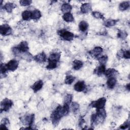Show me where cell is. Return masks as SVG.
Listing matches in <instances>:
<instances>
[{
	"instance_id": "cell-1",
	"label": "cell",
	"mask_w": 130,
	"mask_h": 130,
	"mask_svg": "<svg viewBox=\"0 0 130 130\" xmlns=\"http://www.w3.org/2000/svg\"><path fill=\"white\" fill-rule=\"evenodd\" d=\"M64 116L65 115L63 110L62 107L60 105L57 106L55 109L53 111L51 115V119L52 124L54 126L58 125L61 118Z\"/></svg>"
},
{
	"instance_id": "cell-2",
	"label": "cell",
	"mask_w": 130,
	"mask_h": 130,
	"mask_svg": "<svg viewBox=\"0 0 130 130\" xmlns=\"http://www.w3.org/2000/svg\"><path fill=\"white\" fill-rule=\"evenodd\" d=\"M58 35L64 40L67 41H72L74 37V35L71 31L65 29H61L57 31Z\"/></svg>"
},
{
	"instance_id": "cell-3",
	"label": "cell",
	"mask_w": 130,
	"mask_h": 130,
	"mask_svg": "<svg viewBox=\"0 0 130 130\" xmlns=\"http://www.w3.org/2000/svg\"><path fill=\"white\" fill-rule=\"evenodd\" d=\"M13 105V102L8 98L4 99L1 103V112H8Z\"/></svg>"
},
{
	"instance_id": "cell-4",
	"label": "cell",
	"mask_w": 130,
	"mask_h": 130,
	"mask_svg": "<svg viewBox=\"0 0 130 130\" xmlns=\"http://www.w3.org/2000/svg\"><path fill=\"white\" fill-rule=\"evenodd\" d=\"M106 103V99L104 97H102L96 101H92L90 103V106L92 108H96V109H102V108H105Z\"/></svg>"
},
{
	"instance_id": "cell-5",
	"label": "cell",
	"mask_w": 130,
	"mask_h": 130,
	"mask_svg": "<svg viewBox=\"0 0 130 130\" xmlns=\"http://www.w3.org/2000/svg\"><path fill=\"white\" fill-rule=\"evenodd\" d=\"M35 120V115L34 114H28L24 117V118H22L21 119V121L23 123V124L25 125L26 126L30 127L32 129L34 128L32 127L33 123Z\"/></svg>"
},
{
	"instance_id": "cell-6",
	"label": "cell",
	"mask_w": 130,
	"mask_h": 130,
	"mask_svg": "<svg viewBox=\"0 0 130 130\" xmlns=\"http://www.w3.org/2000/svg\"><path fill=\"white\" fill-rule=\"evenodd\" d=\"M16 47L19 52V54L22 53H26L28 52V51L29 50L28 43L26 41H22L19 44V45L17 46Z\"/></svg>"
},
{
	"instance_id": "cell-7",
	"label": "cell",
	"mask_w": 130,
	"mask_h": 130,
	"mask_svg": "<svg viewBox=\"0 0 130 130\" xmlns=\"http://www.w3.org/2000/svg\"><path fill=\"white\" fill-rule=\"evenodd\" d=\"M0 33L3 36L10 35L12 33V28L8 24H4L0 26Z\"/></svg>"
},
{
	"instance_id": "cell-8",
	"label": "cell",
	"mask_w": 130,
	"mask_h": 130,
	"mask_svg": "<svg viewBox=\"0 0 130 130\" xmlns=\"http://www.w3.org/2000/svg\"><path fill=\"white\" fill-rule=\"evenodd\" d=\"M6 65L8 71L14 72L18 68L19 62L16 59H11Z\"/></svg>"
},
{
	"instance_id": "cell-9",
	"label": "cell",
	"mask_w": 130,
	"mask_h": 130,
	"mask_svg": "<svg viewBox=\"0 0 130 130\" xmlns=\"http://www.w3.org/2000/svg\"><path fill=\"white\" fill-rule=\"evenodd\" d=\"M102 122V120L96 113L92 114L90 118V125L91 127H93V126L97 125L100 122Z\"/></svg>"
},
{
	"instance_id": "cell-10",
	"label": "cell",
	"mask_w": 130,
	"mask_h": 130,
	"mask_svg": "<svg viewBox=\"0 0 130 130\" xmlns=\"http://www.w3.org/2000/svg\"><path fill=\"white\" fill-rule=\"evenodd\" d=\"M74 88L75 90L77 92H82L85 90L86 84L84 81H78L74 86Z\"/></svg>"
},
{
	"instance_id": "cell-11",
	"label": "cell",
	"mask_w": 130,
	"mask_h": 130,
	"mask_svg": "<svg viewBox=\"0 0 130 130\" xmlns=\"http://www.w3.org/2000/svg\"><path fill=\"white\" fill-rule=\"evenodd\" d=\"M103 49L101 47H95L92 50L89 52V54L94 57L98 58L100 56V54L103 52Z\"/></svg>"
},
{
	"instance_id": "cell-12",
	"label": "cell",
	"mask_w": 130,
	"mask_h": 130,
	"mask_svg": "<svg viewBox=\"0 0 130 130\" xmlns=\"http://www.w3.org/2000/svg\"><path fill=\"white\" fill-rule=\"evenodd\" d=\"M43 86V82L41 80H39L35 82L31 86V88L34 91V92H37L40 90H41Z\"/></svg>"
},
{
	"instance_id": "cell-13",
	"label": "cell",
	"mask_w": 130,
	"mask_h": 130,
	"mask_svg": "<svg viewBox=\"0 0 130 130\" xmlns=\"http://www.w3.org/2000/svg\"><path fill=\"white\" fill-rule=\"evenodd\" d=\"M34 59L35 61L38 63H43L46 60V55L44 52L40 53L34 57Z\"/></svg>"
},
{
	"instance_id": "cell-14",
	"label": "cell",
	"mask_w": 130,
	"mask_h": 130,
	"mask_svg": "<svg viewBox=\"0 0 130 130\" xmlns=\"http://www.w3.org/2000/svg\"><path fill=\"white\" fill-rule=\"evenodd\" d=\"M92 11L91 5L89 3H84L80 7V11L83 14H87Z\"/></svg>"
},
{
	"instance_id": "cell-15",
	"label": "cell",
	"mask_w": 130,
	"mask_h": 130,
	"mask_svg": "<svg viewBox=\"0 0 130 130\" xmlns=\"http://www.w3.org/2000/svg\"><path fill=\"white\" fill-rule=\"evenodd\" d=\"M118 72L115 69L109 68L107 70H106L104 75L108 78L111 77H115V76L118 74Z\"/></svg>"
},
{
	"instance_id": "cell-16",
	"label": "cell",
	"mask_w": 130,
	"mask_h": 130,
	"mask_svg": "<svg viewBox=\"0 0 130 130\" xmlns=\"http://www.w3.org/2000/svg\"><path fill=\"white\" fill-rule=\"evenodd\" d=\"M60 56L61 54L60 52H58L57 51L53 52L50 54L48 58V60H53L58 62L60 58Z\"/></svg>"
},
{
	"instance_id": "cell-17",
	"label": "cell",
	"mask_w": 130,
	"mask_h": 130,
	"mask_svg": "<svg viewBox=\"0 0 130 130\" xmlns=\"http://www.w3.org/2000/svg\"><path fill=\"white\" fill-rule=\"evenodd\" d=\"M117 83V80L115 77H111L109 78L107 81V86L109 89H113Z\"/></svg>"
},
{
	"instance_id": "cell-18",
	"label": "cell",
	"mask_w": 130,
	"mask_h": 130,
	"mask_svg": "<svg viewBox=\"0 0 130 130\" xmlns=\"http://www.w3.org/2000/svg\"><path fill=\"white\" fill-rule=\"evenodd\" d=\"M106 70V69L105 65L101 64L94 69L93 73L94 74H95L98 76H101L103 74H104Z\"/></svg>"
},
{
	"instance_id": "cell-19",
	"label": "cell",
	"mask_w": 130,
	"mask_h": 130,
	"mask_svg": "<svg viewBox=\"0 0 130 130\" xmlns=\"http://www.w3.org/2000/svg\"><path fill=\"white\" fill-rule=\"evenodd\" d=\"M97 115L99 116V117L101 118L102 121H104V120L106 119L107 114H106V111L105 110V108H102V109H96V112Z\"/></svg>"
},
{
	"instance_id": "cell-20",
	"label": "cell",
	"mask_w": 130,
	"mask_h": 130,
	"mask_svg": "<svg viewBox=\"0 0 130 130\" xmlns=\"http://www.w3.org/2000/svg\"><path fill=\"white\" fill-rule=\"evenodd\" d=\"M83 63L82 61L78 59H75L73 62V68L75 70H79L82 68Z\"/></svg>"
},
{
	"instance_id": "cell-21",
	"label": "cell",
	"mask_w": 130,
	"mask_h": 130,
	"mask_svg": "<svg viewBox=\"0 0 130 130\" xmlns=\"http://www.w3.org/2000/svg\"><path fill=\"white\" fill-rule=\"evenodd\" d=\"M16 7V6L12 3H7L4 6V9L8 13H11L13 10Z\"/></svg>"
},
{
	"instance_id": "cell-22",
	"label": "cell",
	"mask_w": 130,
	"mask_h": 130,
	"mask_svg": "<svg viewBox=\"0 0 130 130\" xmlns=\"http://www.w3.org/2000/svg\"><path fill=\"white\" fill-rule=\"evenodd\" d=\"M72 7L70 4L68 3H64L61 6V11L64 14L67 13H70L72 10Z\"/></svg>"
},
{
	"instance_id": "cell-23",
	"label": "cell",
	"mask_w": 130,
	"mask_h": 130,
	"mask_svg": "<svg viewBox=\"0 0 130 130\" xmlns=\"http://www.w3.org/2000/svg\"><path fill=\"white\" fill-rule=\"evenodd\" d=\"M21 16L23 20L28 21L31 19V12L28 10H25L22 12Z\"/></svg>"
},
{
	"instance_id": "cell-24",
	"label": "cell",
	"mask_w": 130,
	"mask_h": 130,
	"mask_svg": "<svg viewBox=\"0 0 130 130\" xmlns=\"http://www.w3.org/2000/svg\"><path fill=\"white\" fill-rule=\"evenodd\" d=\"M88 28V23L84 20H82L79 23V29L80 31L82 32H84L87 30Z\"/></svg>"
},
{
	"instance_id": "cell-25",
	"label": "cell",
	"mask_w": 130,
	"mask_h": 130,
	"mask_svg": "<svg viewBox=\"0 0 130 130\" xmlns=\"http://www.w3.org/2000/svg\"><path fill=\"white\" fill-rule=\"evenodd\" d=\"M41 12L37 10H34L31 12V19L34 20H38L41 17Z\"/></svg>"
},
{
	"instance_id": "cell-26",
	"label": "cell",
	"mask_w": 130,
	"mask_h": 130,
	"mask_svg": "<svg viewBox=\"0 0 130 130\" xmlns=\"http://www.w3.org/2000/svg\"><path fill=\"white\" fill-rule=\"evenodd\" d=\"M62 19L67 22H71L74 20V17L70 12L63 14L62 16Z\"/></svg>"
},
{
	"instance_id": "cell-27",
	"label": "cell",
	"mask_w": 130,
	"mask_h": 130,
	"mask_svg": "<svg viewBox=\"0 0 130 130\" xmlns=\"http://www.w3.org/2000/svg\"><path fill=\"white\" fill-rule=\"evenodd\" d=\"M130 5L129 1H124L121 3L119 6V9L121 11H124L128 9Z\"/></svg>"
},
{
	"instance_id": "cell-28",
	"label": "cell",
	"mask_w": 130,
	"mask_h": 130,
	"mask_svg": "<svg viewBox=\"0 0 130 130\" xmlns=\"http://www.w3.org/2000/svg\"><path fill=\"white\" fill-rule=\"evenodd\" d=\"M8 71L6 64L1 63L0 67V73L1 78H5L7 76V73Z\"/></svg>"
},
{
	"instance_id": "cell-29",
	"label": "cell",
	"mask_w": 130,
	"mask_h": 130,
	"mask_svg": "<svg viewBox=\"0 0 130 130\" xmlns=\"http://www.w3.org/2000/svg\"><path fill=\"white\" fill-rule=\"evenodd\" d=\"M118 21V20L107 19L104 22V25L106 27H111L116 25Z\"/></svg>"
},
{
	"instance_id": "cell-30",
	"label": "cell",
	"mask_w": 130,
	"mask_h": 130,
	"mask_svg": "<svg viewBox=\"0 0 130 130\" xmlns=\"http://www.w3.org/2000/svg\"><path fill=\"white\" fill-rule=\"evenodd\" d=\"M57 61L53 60H48V64L46 67L47 70H53L57 67Z\"/></svg>"
},
{
	"instance_id": "cell-31",
	"label": "cell",
	"mask_w": 130,
	"mask_h": 130,
	"mask_svg": "<svg viewBox=\"0 0 130 130\" xmlns=\"http://www.w3.org/2000/svg\"><path fill=\"white\" fill-rule=\"evenodd\" d=\"M75 80V77L72 76V75H67L66 76L65 79H64V83L68 85L72 84L73 82Z\"/></svg>"
},
{
	"instance_id": "cell-32",
	"label": "cell",
	"mask_w": 130,
	"mask_h": 130,
	"mask_svg": "<svg viewBox=\"0 0 130 130\" xmlns=\"http://www.w3.org/2000/svg\"><path fill=\"white\" fill-rule=\"evenodd\" d=\"M98 60L100 62L101 64L105 65L107 60H108V56L107 55H102L101 56H99L97 58Z\"/></svg>"
},
{
	"instance_id": "cell-33",
	"label": "cell",
	"mask_w": 130,
	"mask_h": 130,
	"mask_svg": "<svg viewBox=\"0 0 130 130\" xmlns=\"http://www.w3.org/2000/svg\"><path fill=\"white\" fill-rule=\"evenodd\" d=\"M71 108L73 110V112L74 113H76L79 110L80 106L78 103L75 102H73L71 104Z\"/></svg>"
},
{
	"instance_id": "cell-34",
	"label": "cell",
	"mask_w": 130,
	"mask_h": 130,
	"mask_svg": "<svg viewBox=\"0 0 130 130\" xmlns=\"http://www.w3.org/2000/svg\"><path fill=\"white\" fill-rule=\"evenodd\" d=\"M91 14L93 17H94V18H97V19H104L105 18L103 14L102 13L98 12V11H93V12H92Z\"/></svg>"
},
{
	"instance_id": "cell-35",
	"label": "cell",
	"mask_w": 130,
	"mask_h": 130,
	"mask_svg": "<svg viewBox=\"0 0 130 130\" xmlns=\"http://www.w3.org/2000/svg\"><path fill=\"white\" fill-rule=\"evenodd\" d=\"M73 95L71 94H67L64 98V103L70 105L72 101Z\"/></svg>"
},
{
	"instance_id": "cell-36",
	"label": "cell",
	"mask_w": 130,
	"mask_h": 130,
	"mask_svg": "<svg viewBox=\"0 0 130 130\" xmlns=\"http://www.w3.org/2000/svg\"><path fill=\"white\" fill-rule=\"evenodd\" d=\"M127 34L126 31L119 30L118 33H117V37L119 38L122 39H125L127 36Z\"/></svg>"
},
{
	"instance_id": "cell-37",
	"label": "cell",
	"mask_w": 130,
	"mask_h": 130,
	"mask_svg": "<svg viewBox=\"0 0 130 130\" xmlns=\"http://www.w3.org/2000/svg\"><path fill=\"white\" fill-rule=\"evenodd\" d=\"M32 3V1L30 0H21L19 1V4L22 6H28Z\"/></svg>"
},
{
	"instance_id": "cell-38",
	"label": "cell",
	"mask_w": 130,
	"mask_h": 130,
	"mask_svg": "<svg viewBox=\"0 0 130 130\" xmlns=\"http://www.w3.org/2000/svg\"><path fill=\"white\" fill-rule=\"evenodd\" d=\"M129 122L128 120H126L122 124H121L120 126V128L122 129H126V128H128L129 127Z\"/></svg>"
},
{
	"instance_id": "cell-39",
	"label": "cell",
	"mask_w": 130,
	"mask_h": 130,
	"mask_svg": "<svg viewBox=\"0 0 130 130\" xmlns=\"http://www.w3.org/2000/svg\"><path fill=\"white\" fill-rule=\"evenodd\" d=\"M1 124H3L6 125V126H7L8 125H9L10 124V122H9V120L8 118H4L2 121H1Z\"/></svg>"
},
{
	"instance_id": "cell-40",
	"label": "cell",
	"mask_w": 130,
	"mask_h": 130,
	"mask_svg": "<svg viewBox=\"0 0 130 130\" xmlns=\"http://www.w3.org/2000/svg\"><path fill=\"white\" fill-rule=\"evenodd\" d=\"M129 50H126L123 51V58H124L125 59H129L130 57L129 55Z\"/></svg>"
},
{
	"instance_id": "cell-41",
	"label": "cell",
	"mask_w": 130,
	"mask_h": 130,
	"mask_svg": "<svg viewBox=\"0 0 130 130\" xmlns=\"http://www.w3.org/2000/svg\"><path fill=\"white\" fill-rule=\"evenodd\" d=\"M84 123H85V120L83 119V118L80 117V119L79 120V123H78L79 126V127H82Z\"/></svg>"
},
{
	"instance_id": "cell-42",
	"label": "cell",
	"mask_w": 130,
	"mask_h": 130,
	"mask_svg": "<svg viewBox=\"0 0 130 130\" xmlns=\"http://www.w3.org/2000/svg\"><path fill=\"white\" fill-rule=\"evenodd\" d=\"M125 88H126V89L128 91H129V83H128L126 85Z\"/></svg>"
}]
</instances>
